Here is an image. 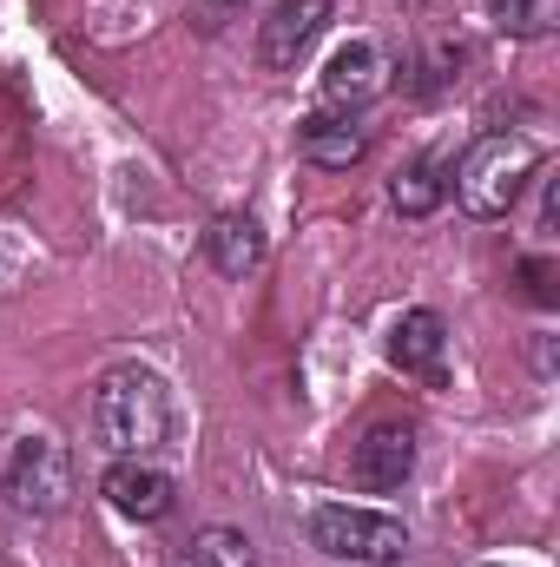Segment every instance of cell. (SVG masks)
Here are the masks:
<instances>
[{
    "label": "cell",
    "instance_id": "1",
    "mask_svg": "<svg viewBox=\"0 0 560 567\" xmlns=\"http://www.w3.org/2000/svg\"><path fill=\"white\" fill-rule=\"evenodd\" d=\"M93 435L106 455H158L172 435V390L145 363H113L93 390Z\"/></svg>",
    "mask_w": 560,
    "mask_h": 567
},
{
    "label": "cell",
    "instance_id": "2",
    "mask_svg": "<svg viewBox=\"0 0 560 567\" xmlns=\"http://www.w3.org/2000/svg\"><path fill=\"white\" fill-rule=\"evenodd\" d=\"M535 178H541V145L528 133H481L455 158V205L468 218H508Z\"/></svg>",
    "mask_w": 560,
    "mask_h": 567
},
{
    "label": "cell",
    "instance_id": "3",
    "mask_svg": "<svg viewBox=\"0 0 560 567\" xmlns=\"http://www.w3.org/2000/svg\"><path fill=\"white\" fill-rule=\"evenodd\" d=\"M0 495L20 515H40V522L60 515L73 502V449L40 423L7 429V442H0Z\"/></svg>",
    "mask_w": 560,
    "mask_h": 567
},
{
    "label": "cell",
    "instance_id": "4",
    "mask_svg": "<svg viewBox=\"0 0 560 567\" xmlns=\"http://www.w3.org/2000/svg\"><path fill=\"white\" fill-rule=\"evenodd\" d=\"M310 548H323L330 561H363L390 567L409 555V528L383 508H350V502H323L310 515Z\"/></svg>",
    "mask_w": 560,
    "mask_h": 567
},
{
    "label": "cell",
    "instance_id": "5",
    "mask_svg": "<svg viewBox=\"0 0 560 567\" xmlns=\"http://www.w3.org/2000/svg\"><path fill=\"white\" fill-rule=\"evenodd\" d=\"M330 13H336V0H278V7L265 13V27H258V60H265L271 73H290V66L323 40Z\"/></svg>",
    "mask_w": 560,
    "mask_h": 567
},
{
    "label": "cell",
    "instance_id": "6",
    "mask_svg": "<svg viewBox=\"0 0 560 567\" xmlns=\"http://www.w3.org/2000/svg\"><path fill=\"white\" fill-rule=\"evenodd\" d=\"M383 86H390V53H383L370 33H350V40L323 60V100H330V106H343V113L370 106Z\"/></svg>",
    "mask_w": 560,
    "mask_h": 567
},
{
    "label": "cell",
    "instance_id": "7",
    "mask_svg": "<svg viewBox=\"0 0 560 567\" xmlns=\"http://www.w3.org/2000/svg\"><path fill=\"white\" fill-rule=\"evenodd\" d=\"M409 468H416V429L409 423H370L356 435V449H350V475H356V488H370V495L403 488Z\"/></svg>",
    "mask_w": 560,
    "mask_h": 567
},
{
    "label": "cell",
    "instance_id": "8",
    "mask_svg": "<svg viewBox=\"0 0 560 567\" xmlns=\"http://www.w3.org/2000/svg\"><path fill=\"white\" fill-rule=\"evenodd\" d=\"M100 495H106L126 522H165V515H172V502H178L172 475H165L152 455H113V468H106Z\"/></svg>",
    "mask_w": 560,
    "mask_h": 567
},
{
    "label": "cell",
    "instance_id": "9",
    "mask_svg": "<svg viewBox=\"0 0 560 567\" xmlns=\"http://www.w3.org/2000/svg\"><path fill=\"white\" fill-rule=\"evenodd\" d=\"M390 363L403 370V377H416V383H442L448 377V323L435 317V310H403L396 323H390Z\"/></svg>",
    "mask_w": 560,
    "mask_h": 567
},
{
    "label": "cell",
    "instance_id": "10",
    "mask_svg": "<svg viewBox=\"0 0 560 567\" xmlns=\"http://www.w3.org/2000/svg\"><path fill=\"white\" fill-rule=\"evenodd\" d=\"M205 258H211L225 278H251V271L265 265V231H258V218H245V212L211 218V231H205Z\"/></svg>",
    "mask_w": 560,
    "mask_h": 567
},
{
    "label": "cell",
    "instance_id": "11",
    "mask_svg": "<svg viewBox=\"0 0 560 567\" xmlns=\"http://www.w3.org/2000/svg\"><path fill=\"white\" fill-rule=\"evenodd\" d=\"M363 152H370L363 126H350V120H330V113L303 120V158H310V165H323V172H350Z\"/></svg>",
    "mask_w": 560,
    "mask_h": 567
},
{
    "label": "cell",
    "instance_id": "12",
    "mask_svg": "<svg viewBox=\"0 0 560 567\" xmlns=\"http://www.w3.org/2000/svg\"><path fill=\"white\" fill-rule=\"evenodd\" d=\"M172 567H251V542L238 528H198Z\"/></svg>",
    "mask_w": 560,
    "mask_h": 567
},
{
    "label": "cell",
    "instance_id": "13",
    "mask_svg": "<svg viewBox=\"0 0 560 567\" xmlns=\"http://www.w3.org/2000/svg\"><path fill=\"white\" fill-rule=\"evenodd\" d=\"M442 192H448V185H442V172H435V165H403V172H396V178H390V205H396V212H403V218H428V212H435V205H442Z\"/></svg>",
    "mask_w": 560,
    "mask_h": 567
},
{
    "label": "cell",
    "instance_id": "14",
    "mask_svg": "<svg viewBox=\"0 0 560 567\" xmlns=\"http://www.w3.org/2000/svg\"><path fill=\"white\" fill-rule=\"evenodd\" d=\"M488 20L508 40H541L554 27V0H488Z\"/></svg>",
    "mask_w": 560,
    "mask_h": 567
},
{
    "label": "cell",
    "instance_id": "15",
    "mask_svg": "<svg viewBox=\"0 0 560 567\" xmlns=\"http://www.w3.org/2000/svg\"><path fill=\"white\" fill-rule=\"evenodd\" d=\"M245 7H251V0H198V27H205V33H218V27H231Z\"/></svg>",
    "mask_w": 560,
    "mask_h": 567
},
{
    "label": "cell",
    "instance_id": "16",
    "mask_svg": "<svg viewBox=\"0 0 560 567\" xmlns=\"http://www.w3.org/2000/svg\"><path fill=\"white\" fill-rule=\"evenodd\" d=\"M488 567H515V561H488Z\"/></svg>",
    "mask_w": 560,
    "mask_h": 567
}]
</instances>
